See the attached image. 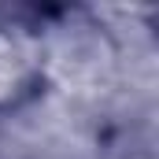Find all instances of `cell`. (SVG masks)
I'll return each instance as SVG.
<instances>
[{
  "label": "cell",
  "mask_w": 159,
  "mask_h": 159,
  "mask_svg": "<svg viewBox=\"0 0 159 159\" xmlns=\"http://www.w3.org/2000/svg\"><path fill=\"white\" fill-rule=\"evenodd\" d=\"M48 85L41 30L34 22H0V115L26 107Z\"/></svg>",
  "instance_id": "1"
}]
</instances>
